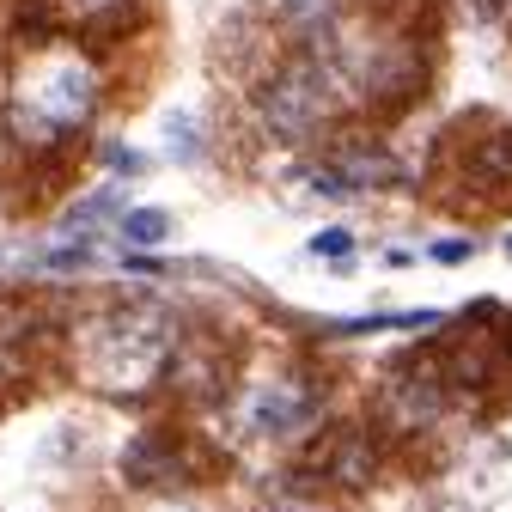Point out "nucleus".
<instances>
[{
	"instance_id": "nucleus-1",
	"label": "nucleus",
	"mask_w": 512,
	"mask_h": 512,
	"mask_svg": "<svg viewBox=\"0 0 512 512\" xmlns=\"http://www.w3.org/2000/svg\"><path fill=\"white\" fill-rule=\"evenodd\" d=\"M263 110H269V128H275L281 141H299L305 128L324 116V92H317L305 74H287V80L269 92V104H263Z\"/></svg>"
},
{
	"instance_id": "nucleus-2",
	"label": "nucleus",
	"mask_w": 512,
	"mask_h": 512,
	"mask_svg": "<svg viewBox=\"0 0 512 512\" xmlns=\"http://www.w3.org/2000/svg\"><path fill=\"white\" fill-rule=\"evenodd\" d=\"M31 104H37L49 122L68 128V122H80V116H86V104H92V74L68 61V68H55V74H43V80L31 86Z\"/></svg>"
},
{
	"instance_id": "nucleus-3",
	"label": "nucleus",
	"mask_w": 512,
	"mask_h": 512,
	"mask_svg": "<svg viewBox=\"0 0 512 512\" xmlns=\"http://www.w3.org/2000/svg\"><path fill=\"white\" fill-rule=\"evenodd\" d=\"M122 238L128 244H165L171 238V214H159V208H128L122 214Z\"/></svg>"
},
{
	"instance_id": "nucleus-4",
	"label": "nucleus",
	"mask_w": 512,
	"mask_h": 512,
	"mask_svg": "<svg viewBox=\"0 0 512 512\" xmlns=\"http://www.w3.org/2000/svg\"><path fill=\"white\" fill-rule=\"evenodd\" d=\"M305 415V403L293 397V391H269L263 403H256V427H269V433H281V427H293Z\"/></svg>"
},
{
	"instance_id": "nucleus-5",
	"label": "nucleus",
	"mask_w": 512,
	"mask_h": 512,
	"mask_svg": "<svg viewBox=\"0 0 512 512\" xmlns=\"http://www.w3.org/2000/svg\"><path fill=\"white\" fill-rule=\"evenodd\" d=\"M311 250H317V256H348V250H354V238H348L342 226H330V232H317V238H311Z\"/></svg>"
},
{
	"instance_id": "nucleus-6",
	"label": "nucleus",
	"mask_w": 512,
	"mask_h": 512,
	"mask_svg": "<svg viewBox=\"0 0 512 512\" xmlns=\"http://www.w3.org/2000/svg\"><path fill=\"white\" fill-rule=\"evenodd\" d=\"M470 250H476L470 238H445V244H433V256H439V263H464Z\"/></svg>"
},
{
	"instance_id": "nucleus-7",
	"label": "nucleus",
	"mask_w": 512,
	"mask_h": 512,
	"mask_svg": "<svg viewBox=\"0 0 512 512\" xmlns=\"http://www.w3.org/2000/svg\"><path fill=\"white\" fill-rule=\"evenodd\" d=\"M104 7H116V0H68V13H80V19H92V13H104Z\"/></svg>"
},
{
	"instance_id": "nucleus-8",
	"label": "nucleus",
	"mask_w": 512,
	"mask_h": 512,
	"mask_svg": "<svg viewBox=\"0 0 512 512\" xmlns=\"http://www.w3.org/2000/svg\"><path fill=\"white\" fill-rule=\"evenodd\" d=\"M293 7H317V0H293Z\"/></svg>"
},
{
	"instance_id": "nucleus-9",
	"label": "nucleus",
	"mask_w": 512,
	"mask_h": 512,
	"mask_svg": "<svg viewBox=\"0 0 512 512\" xmlns=\"http://www.w3.org/2000/svg\"><path fill=\"white\" fill-rule=\"evenodd\" d=\"M506 250H512V238H506Z\"/></svg>"
}]
</instances>
